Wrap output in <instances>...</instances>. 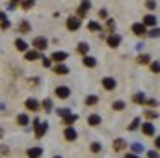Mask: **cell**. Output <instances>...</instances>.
Masks as SVG:
<instances>
[{
  "label": "cell",
  "instance_id": "1",
  "mask_svg": "<svg viewBox=\"0 0 160 158\" xmlns=\"http://www.w3.org/2000/svg\"><path fill=\"white\" fill-rule=\"evenodd\" d=\"M91 7V2L89 0H82V4H80V7H78V11H77V17H86V13H88V9Z\"/></svg>",
  "mask_w": 160,
  "mask_h": 158
},
{
  "label": "cell",
  "instance_id": "2",
  "mask_svg": "<svg viewBox=\"0 0 160 158\" xmlns=\"http://www.w3.org/2000/svg\"><path fill=\"white\" fill-rule=\"evenodd\" d=\"M63 136H65V140H67V141H75L78 134H77V130H75V128H73V126L69 125V126H67V128L63 130Z\"/></svg>",
  "mask_w": 160,
  "mask_h": 158
},
{
  "label": "cell",
  "instance_id": "3",
  "mask_svg": "<svg viewBox=\"0 0 160 158\" xmlns=\"http://www.w3.org/2000/svg\"><path fill=\"white\" fill-rule=\"evenodd\" d=\"M48 47V41L45 39V37H36L34 39V48L36 50H45Z\"/></svg>",
  "mask_w": 160,
  "mask_h": 158
},
{
  "label": "cell",
  "instance_id": "4",
  "mask_svg": "<svg viewBox=\"0 0 160 158\" xmlns=\"http://www.w3.org/2000/svg\"><path fill=\"white\" fill-rule=\"evenodd\" d=\"M67 28H69V30H73V32H75V30H78V28H80V19H78V17H69V19H67Z\"/></svg>",
  "mask_w": 160,
  "mask_h": 158
},
{
  "label": "cell",
  "instance_id": "5",
  "mask_svg": "<svg viewBox=\"0 0 160 158\" xmlns=\"http://www.w3.org/2000/svg\"><path fill=\"white\" fill-rule=\"evenodd\" d=\"M142 126V130H143V134L145 136H153L157 130H155V126H153V123H143V125H140Z\"/></svg>",
  "mask_w": 160,
  "mask_h": 158
},
{
  "label": "cell",
  "instance_id": "6",
  "mask_svg": "<svg viewBox=\"0 0 160 158\" xmlns=\"http://www.w3.org/2000/svg\"><path fill=\"white\" fill-rule=\"evenodd\" d=\"M69 87H65V86H60V87H56V95L60 97V99H67L69 97Z\"/></svg>",
  "mask_w": 160,
  "mask_h": 158
},
{
  "label": "cell",
  "instance_id": "7",
  "mask_svg": "<svg viewBox=\"0 0 160 158\" xmlns=\"http://www.w3.org/2000/svg\"><path fill=\"white\" fill-rule=\"evenodd\" d=\"M24 58H26L28 62H36V60L41 58V54H39V50H28V52L24 54Z\"/></svg>",
  "mask_w": 160,
  "mask_h": 158
},
{
  "label": "cell",
  "instance_id": "8",
  "mask_svg": "<svg viewBox=\"0 0 160 158\" xmlns=\"http://www.w3.org/2000/svg\"><path fill=\"white\" fill-rule=\"evenodd\" d=\"M47 128H48V123H39L38 128H36V138H43L45 132H47Z\"/></svg>",
  "mask_w": 160,
  "mask_h": 158
},
{
  "label": "cell",
  "instance_id": "9",
  "mask_svg": "<svg viewBox=\"0 0 160 158\" xmlns=\"http://www.w3.org/2000/svg\"><path fill=\"white\" fill-rule=\"evenodd\" d=\"M108 47H112V48H116V47H119V43H121V37L119 36H116V34H114V36H110V37H108Z\"/></svg>",
  "mask_w": 160,
  "mask_h": 158
},
{
  "label": "cell",
  "instance_id": "10",
  "mask_svg": "<svg viewBox=\"0 0 160 158\" xmlns=\"http://www.w3.org/2000/svg\"><path fill=\"white\" fill-rule=\"evenodd\" d=\"M43 155V149L41 147H32L28 149V158H39Z\"/></svg>",
  "mask_w": 160,
  "mask_h": 158
},
{
  "label": "cell",
  "instance_id": "11",
  "mask_svg": "<svg viewBox=\"0 0 160 158\" xmlns=\"http://www.w3.org/2000/svg\"><path fill=\"white\" fill-rule=\"evenodd\" d=\"M26 108L32 110V112H38V110H39V102H38L36 99H28V101H26Z\"/></svg>",
  "mask_w": 160,
  "mask_h": 158
},
{
  "label": "cell",
  "instance_id": "12",
  "mask_svg": "<svg viewBox=\"0 0 160 158\" xmlns=\"http://www.w3.org/2000/svg\"><path fill=\"white\" fill-rule=\"evenodd\" d=\"M77 119H78V114H71V112H69L67 116H63V123H65V125L69 126V125H73V123H75Z\"/></svg>",
  "mask_w": 160,
  "mask_h": 158
},
{
  "label": "cell",
  "instance_id": "13",
  "mask_svg": "<svg viewBox=\"0 0 160 158\" xmlns=\"http://www.w3.org/2000/svg\"><path fill=\"white\" fill-rule=\"evenodd\" d=\"M142 24H143V26H157V17H155V15H147Z\"/></svg>",
  "mask_w": 160,
  "mask_h": 158
},
{
  "label": "cell",
  "instance_id": "14",
  "mask_svg": "<svg viewBox=\"0 0 160 158\" xmlns=\"http://www.w3.org/2000/svg\"><path fill=\"white\" fill-rule=\"evenodd\" d=\"M132 32L136 36H142V34H145V26L142 22H136V24H132Z\"/></svg>",
  "mask_w": 160,
  "mask_h": 158
},
{
  "label": "cell",
  "instance_id": "15",
  "mask_svg": "<svg viewBox=\"0 0 160 158\" xmlns=\"http://www.w3.org/2000/svg\"><path fill=\"white\" fill-rule=\"evenodd\" d=\"M54 73H56V75H67V73H69V67L63 65V63H58V65L54 67Z\"/></svg>",
  "mask_w": 160,
  "mask_h": 158
},
{
  "label": "cell",
  "instance_id": "16",
  "mask_svg": "<svg viewBox=\"0 0 160 158\" xmlns=\"http://www.w3.org/2000/svg\"><path fill=\"white\" fill-rule=\"evenodd\" d=\"M102 86H104V89H114L116 87V80L114 78H102Z\"/></svg>",
  "mask_w": 160,
  "mask_h": 158
},
{
  "label": "cell",
  "instance_id": "17",
  "mask_svg": "<svg viewBox=\"0 0 160 158\" xmlns=\"http://www.w3.org/2000/svg\"><path fill=\"white\" fill-rule=\"evenodd\" d=\"M65 58H67V52H62V50H58V52L52 54V60H56V62H63Z\"/></svg>",
  "mask_w": 160,
  "mask_h": 158
},
{
  "label": "cell",
  "instance_id": "18",
  "mask_svg": "<svg viewBox=\"0 0 160 158\" xmlns=\"http://www.w3.org/2000/svg\"><path fill=\"white\" fill-rule=\"evenodd\" d=\"M84 65H86V67H95V65H97V60L91 58V56H84Z\"/></svg>",
  "mask_w": 160,
  "mask_h": 158
},
{
  "label": "cell",
  "instance_id": "19",
  "mask_svg": "<svg viewBox=\"0 0 160 158\" xmlns=\"http://www.w3.org/2000/svg\"><path fill=\"white\" fill-rule=\"evenodd\" d=\"M140 125H142V119H140V117L132 119V121H130V125H128V130H138V128H140Z\"/></svg>",
  "mask_w": 160,
  "mask_h": 158
},
{
  "label": "cell",
  "instance_id": "20",
  "mask_svg": "<svg viewBox=\"0 0 160 158\" xmlns=\"http://www.w3.org/2000/svg\"><path fill=\"white\" fill-rule=\"evenodd\" d=\"M77 50H78L80 54H84V56H86V54L89 52V45H88V43H78V47H77Z\"/></svg>",
  "mask_w": 160,
  "mask_h": 158
},
{
  "label": "cell",
  "instance_id": "21",
  "mask_svg": "<svg viewBox=\"0 0 160 158\" xmlns=\"http://www.w3.org/2000/svg\"><path fill=\"white\" fill-rule=\"evenodd\" d=\"M88 28H89V32H101V28H102V26H101L99 22H95V21H91V22L88 24Z\"/></svg>",
  "mask_w": 160,
  "mask_h": 158
},
{
  "label": "cell",
  "instance_id": "22",
  "mask_svg": "<svg viewBox=\"0 0 160 158\" xmlns=\"http://www.w3.org/2000/svg\"><path fill=\"white\" fill-rule=\"evenodd\" d=\"M125 145H127V141H125V140H116V141H114V149H116V151H121V149H125Z\"/></svg>",
  "mask_w": 160,
  "mask_h": 158
},
{
  "label": "cell",
  "instance_id": "23",
  "mask_svg": "<svg viewBox=\"0 0 160 158\" xmlns=\"http://www.w3.org/2000/svg\"><path fill=\"white\" fill-rule=\"evenodd\" d=\"M132 101H134L136 104H143V102H145V95H143V93H136Z\"/></svg>",
  "mask_w": 160,
  "mask_h": 158
},
{
  "label": "cell",
  "instance_id": "24",
  "mask_svg": "<svg viewBox=\"0 0 160 158\" xmlns=\"http://www.w3.org/2000/svg\"><path fill=\"white\" fill-rule=\"evenodd\" d=\"M88 123H89L91 126H93V125H99V123H101V117H99V116H95V114H91V116L88 117Z\"/></svg>",
  "mask_w": 160,
  "mask_h": 158
},
{
  "label": "cell",
  "instance_id": "25",
  "mask_svg": "<svg viewBox=\"0 0 160 158\" xmlns=\"http://www.w3.org/2000/svg\"><path fill=\"white\" fill-rule=\"evenodd\" d=\"M26 47H28V45H26V41H22V39L15 41V48H17V50H26Z\"/></svg>",
  "mask_w": 160,
  "mask_h": 158
},
{
  "label": "cell",
  "instance_id": "26",
  "mask_svg": "<svg viewBox=\"0 0 160 158\" xmlns=\"http://www.w3.org/2000/svg\"><path fill=\"white\" fill-rule=\"evenodd\" d=\"M97 101H99V99H97L95 95H89V97H86V104H88V106H91V104H97Z\"/></svg>",
  "mask_w": 160,
  "mask_h": 158
},
{
  "label": "cell",
  "instance_id": "27",
  "mask_svg": "<svg viewBox=\"0 0 160 158\" xmlns=\"http://www.w3.org/2000/svg\"><path fill=\"white\" fill-rule=\"evenodd\" d=\"M114 110H116V112L125 110V102H123V101H116V102H114Z\"/></svg>",
  "mask_w": 160,
  "mask_h": 158
},
{
  "label": "cell",
  "instance_id": "28",
  "mask_svg": "<svg viewBox=\"0 0 160 158\" xmlns=\"http://www.w3.org/2000/svg\"><path fill=\"white\" fill-rule=\"evenodd\" d=\"M34 4H36V0H22V9H30V7H34Z\"/></svg>",
  "mask_w": 160,
  "mask_h": 158
},
{
  "label": "cell",
  "instance_id": "29",
  "mask_svg": "<svg viewBox=\"0 0 160 158\" xmlns=\"http://www.w3.org/2000/svg\"><path fill=\"white\" fill-rule=\"evenodd\" d=\"M43 108H45L47 112H50V110H52V101H50V99H45V101H43Z\"/></svg>",
  "mask_w": 160,
  "mask_h": 158
},
{
  "label": "cell",
  "instance_id": "30",
  "mask_svg": "<svg viewBox=\"0 0 160 158\" xmlns=\"http://www.w3.org/2000/svg\"><path fill=\"white\" fill-rule=\"evenodd\" d=\"M132 151H134V155H140V153L143 151V145H142V143H134V145H132Z\"/></svg>",
  "mask_w": 160,
  "mask_h": 158
},
{
  "label": "cell",
  "instance_id": "31",
  "mask_svg": "<svg viewBox=\"0 0 160 158\" xmlns=\"http://www.w3.org/2000/svg\"><path fill=\"white\" fill-rule=\"evenodd\" d=\"M17 123H19V125H28V116H24V114H21V116L17 117Z\"/></svg>",
  "mask_w": 160,
  "mask_h": 158
},
{
  "label": "cell",
  "instance_id": "32",
  "mask_svg": "<svg viewBox=\"0 0 160 158\" xmlns=\"http://www.w3.org/2000/svg\"><path fill=\"white\" fill-rule=\"evenodd\" d=\"M19 30H21V32H28V30H30V24H28L26 21H22V22L19 24Z\"/></svg>",
  "mask_w": 160,
  "mask_h": 158
},
{
  "label": "cell",
  "instance_id": "33",
  "mask_svg": "<svg viewBox=\"0 0 160 158\" xmlns=\"http://www.w3.org/2000/svg\"><path fill=\"white\" fill-rule=\"evenodd\" d=\"M149 60H151V58H149V56H147V54H142V56H140V58H138V63H147V62H149Z\"/></svg>",
  "mask_w": 160,
  "mask_h": 158
},
{
  "label": "cell",
  "instance_id": "34",
  "mask_svg": "<svg viewBox=\"0 0 160 158\" xmlns=\"http://www.w3.org/2000/svg\"><path fill=\"white\" fill-rule=\"evenodd\" d=\"M158 67H160L158 62H153V63H151V71H153V73H158V71H160Z\"/></svg>",
  "mask_w": 160,
  "mask_h": 158
},
{
  "label": "cell",
  "instance_id": "35",
  "mask_svg": "<svg viewBox=\"0 0 160 158\" xmlns=\"http://www.w3.org/2000/svg\"><path fill=\"white\" fill-rule=\"evenodd\" d=\"M145 6H147L149 9H155V7H157V2H155V0H147V2H145Z\"/></svg>",
  "mask_w": 160,
  "mask_h": 158
},
{
  "label": "cell",
  "instance_id": "36",
  "mask_svg": "<svg viewBox=\"0 0 160 158\" xmlns=\"http://www.w3.org/2000/svg\"><path fill=\"white\" fill-rule=\"evenodd\" d=\"M0 28H2V30H8V28H9V21H8V19H4V21H2V24H0Z\"/></svg>",
  "mask_w": 160,
  "mask_h": 158
},
{
  "label": "cell",
  "instance_id": "37",
  "mask_svg": "<svg viewBox=\"0 0 160 158\" xmlns=\"http://www.w3.org/2000/svg\"><path fill=\"white\" fill-rule=\"evenodd\" d=\"M149 36H151V37H158V28L155 26V28H153V30L149 32Z\"/></svg>",
  "mask_w": 160,
  "mask_h": 158
},
{
  "label": "cell",
  "instance_id": "38",
  "mask_svg": "<svg viewBox=\"0 0 160 158\" xmlns=\"http://www.w3.org/2000/svg\"><path fill=\"white\" fill-rule=\"evenodd\" d=\"M43 65H45V67H50V65H52V60H50V58H43Z\"/></svg>",
  "mask_w": 160,
  "mask_h": 158
},
{
  "label": "cell",
  "instance_id": "39",
  "mask_svg": "<svg viewBox=\"0 0 160 158\" xmlns=\"http://www.w3.org/2000/svg\"><path fill=\"white\" fill-rule=\"evenodd\" d=\"M91 151H93V153H99V151H101V145H99V143H91Z\"/></svg>",
  "mask_w": 160,
  "mask_h": 158
},
{
  "label": "cell",
  "instance_id": "40",
  "mask_svg": "<svg viewBox=\"0 0 160 158\" xmlns=\"http://www.w3.org/2000/svg\"><path fill=\"white\" fill-rule=\"evenodd\" d=\"M145 102H147L149 106H157V104H158V101H157V99H149V101H145Z\"/></svg>",
  "mask_w": 160,
  "mask_h": 158
},
{
  "label": "cell",
  "instance_id": "41",
  "mask_svg": "<svg viewBox=\"0 0 160 158\" xmlns=\"http://www.w3.org/2000/svg\"><path fill=\"white\" fill-rule=\"evenodd\" d=\"M58 114L63 117V116H67V114H69V110H67V108H60V110H58Z\"/></svg>",
  "mask_w": 160,
  "mask_h": 158
},
{
  "label": "cell",
  "instance_id": "42",
  "mask_svg": "<svg viewBox=\"0 0 160 158\" xmlns=\"http://www.w3.org/2000/svg\"><path fill=\"white\" fill-rule=\"evenodd\" d=\"M147 156H149V158H158V153H157V151H149V153H147Z\"/></svg>",
  "mask_w": 160,
  "mask_h": 158
},
{
  "label": "cell",
  "instance_id": "43",
  "mask_svg": "<svg viewBox=\"0 0 160 158\" xmlns=\"http://www.w3.org/2000/svg\"><path fill=\"white\" fill-rule=\"evenodd\" d=\"M106 24H108V30H114V28H116V22H114L112 19H110V21H108Z\"/></svg>",
  "mask_w": 160,
  "mask_h": 158
},
{
  "label": "cell",
  "instance_id": "44",
  "mask_svg": "<svg viewBox=\"0 0 160 158\" xmlns=\"http://www.w3.org/2000/svg\"><path fill=\"white\" fill-rule=\"evenodd\" d=\"M145 116L149 119H157V114H155V112H145Z\"/></svg>",
  "mask_w": 160,
  "mask_h": 158
},
{
  "label": "cell",
  "instance_id": "45",
  "mask_svg": "<svg viewBox=\"0 0 160 158\" xmlns=\"http://www.w3.org/2000/svg\"><path fill=\"white\" fill-rule=\"evenodd\" d=\"M99 15H101L102 19H106V17H108V13H106V9H101V11H99Z\"/></svg>",
  "mask_w": 160,
  "mask_h": 158
},
{
  "label": "cell",
  "instance_id": "46",
  "mask_svg": "<svg viewBox=\"0 0 160 158\" xmlns=\"http://www.w3.org/2000/svg\"><path fill=\"white\" fill-rule=\"evenodd\" d=\"M125 158H138V156H136L134 153H128V155H127V156H125Z\"/></svg>",
  "mask_w": 160,
  "mask_h": 158
},
{
  "label": "cell",
  "instance_id": "47",
  "mask_svg": "<svg viewBox=\"0 0 160 158\" xmlns=\"http://www.w3.org/2000/svg\"><path fill=\"white\" fill-rule=\"evenodd\" d=\"M4 19H6V15H4V13L0 11V21H4Z\"/></svg>",
  "mask_w": 160,
  "mask_h": 158
},
{
  "label": "cell",
  "instance_id": "48",
  "mask_svg": "<svg viewBox=\"0 0 160 158\" xmlns=\"http://www.w3.org/2000/svg\"><path fill=\"white\" fill-rule=\"evenodd\" d=\"M17 2H21V0H11V4H17Z\"/></svg>",
  "mask_w": 160,
  "mask_h": 158
},
{
  "label": "cell",
  "instance_id": "49",
  "mask_svg": "<svg viewBox=\"0 0 160 158\" xmlns=\"http://www.w3.org/2000/svg\"><path fill=\"white\" fill-rule=\"evenodd\" d=\"M2 136H4V132H2V128H0V138H2Z\"/></svg>",
  "mask_w": 160,
  "mask_h": 158
},
{
  "label": "cell",
  "instance_id": "50",
  "mask_svg": "<svg viewBox=\"0 0 160 158\" xmlns=\"http://www.w3.org/2000/svg\"><path fill=\"white\" fill-rule=\"evenodd\" d=\"M54 158H62V156H54Z\"/></svg>",
  "mask_w": 160,
  "mask_h": 158
}]
</instances>
